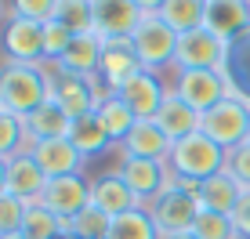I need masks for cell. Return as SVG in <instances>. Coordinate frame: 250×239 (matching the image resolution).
Instances as JSON below:
<instances>
[{"instance_id": "1", "label": "cell", "mask_w": 250, "mask_h": 239, "mask_svg": "<svg viewBox=\"0 0 250 239\" xmlns=\"http://www.w3.org/2000/svg\"><path fill=\"white\" fill-rule=\"evenodd\" d=\"M47 98H51V87H47L44 73L37 65L7 62L0 69V113H11V116L25 120L29 113H37Z\"/></svg>"}, {"instance_id": "2", "label": "cell", "mask_w": 250, "mask_h": 239, "mask_svg": "<svg viewBox=\"0 0 250 239\" xmlns=\"http://www.w3.org/2000/svg\"><path fill=\"white\" fill-rule=\"evenodd\" d=\"M225 156L229 149H221L214 138H207L203 131L188 134V138L174 141V149H170V174L178 178V181H207L210 174H218V170H225Z\"/></svg>"}, {"instance_id": "3", "label": "cell", "mask_w": 250, "mask_h": 239, "mask_svg": "<svg viewBox=\"0 0 250 239\" xmlns=\"http://www.w3.org/2000/svg\"><path fill=\"white\" fill-rule=\"evenodd\" d=\"M196 189H200V185H196ZM196 189H182V185L174 181V174H170V185H167V189H163L156 199L145 203V210L152 214V221H156V228H160L163 239H167V236H178V232H192L196 218H200V210H203Z\"/></svg>"}, {"instance_id": "4", "label": "cell", "mask_w": 250, "mask_h": 239, "mask_svg": "<svg viewBox=\"0 0 250 239\" xmlns=\"http://www.w3.org/2000/svg\"><path fill=\"white\" fill-rule=\"evenodd\" d=\"M200 131L207 138H214L221 149H236L239 141H247V131H250V98L243 95L221 98L214 109L203 113Z\"/></svg>"}, {"instance_id": "5", "label": "cell", "mask_w": 250, "mask_h": 239, "mask_svg": "<svg viewBox=\"0 0 250 239\" xmlns=\"http://www.w3.org/2000/svg\"><path fill=\"white\" fill-rule=\"evenodd\" d=\"M229 47L232 44L218 40L210 29L200 25V29H192V33H178L174 65L178 69H218V73H229Z\"/></svg>"}, {"instance_id": "6", "label": "cell", "mask_w": 250, "mask_h": 239, "mask_svg": "<svg viewBox=\"0 0 250 239\" xmlns=\"http://www.w3.org/2000/svg\"><path fill=\"white\" fill-rule=\"evenodd\" d=\"M131 44L138 51V62H142V69L156 73L163 65L174 62V51H178V33L170 29L167 22L160 19V15H145L142 22H138V29L131 33Z\"/></svg>"}, {"instance_id": "7", "label": "cell", "mask_w": 250, "mask_h": 239, "mask_svg": "<svg viewBox=\"0 0 250 239\" xmlns=\"http://www.w3.org/2000/svg\"><path fill=\"white\" fill-rule=\"evenodd\" d=\"M170 91L182 101H188L196 113H207L221 98L232 95V80H229V73H218V69H178Z\"/></svg>"}, {"instance_id": "8", "label": "cell", "mask_w": 250, "mask_h": 239, "mask_svg": "<svg viewBox=\"0 0 250 239\" xmlns=\"http://www.w3.org/2000/svg\"><path fill=\"white\" fill-rule=\"evenodd\" d=\"M47 210H55L58 218H76L91 207V181L83 174H65V178H51L44 196H40Z\"/></svg>"}, {"instance_id": "9", "label": "cell", "mask_w": 250, "mask_h": 239, "mask_svg": "<svg viewBox=\"0 0 250 239\" xmlns=\"http://www.w3.org/2000/svg\"><path fill=\"white\" fill-rule=\"evenodd\" d=\"M4 51H7V62H22V65L44 62V22L11 15L4 25Z\"/></svg>"}, {"instance_id": "10", "label": "cell", "mask_w": 250, "mask_h": 239, "mask_svg": "<svg viewBox=\"0 0 250 239\" xmlns=\"http://www.w3.org/2000/svg\"><path fill=\"white\" fill-rule=\"evenodd\" d=\"M170 91L160 83V76L156 73H149V69H138L127 83H120L116 87V98L124 101V105H131V113L138 120H152L160 113V105H163V98H167Z\"/></svg>"}, {"instance_id": "11", "label": "cell", "mask_w": 250, "mask_h": 239, "mask_svg": "<svg viewBox=\"0 0 250 239\" xmlns=\"http://www.w3.org/2000/svg\"><path fill=\"white\" fill-rule=\"evenodd\" d=\"M91 11H94V33L102 40L131 37L138 29V22L145 19L134 0H91Z\"/></svg>"}, {"instance_id": "12", "label": "cell", "mask_w": 250, "mask_h": 239, "mask_svg": "<svg viewBox=\"0 0 250 239\" xmlns=\"http://www.w3.org/2000/svg\"><path fill=\"white\" fill-rule=\"evenodd\" d=\"M203 29H210L218 40H232L250 33V0H207Z\"/></svg>"}, {"instance_id": "13", "label": "cell", "mask_w": 250, "mask_h": 239, "mask_svg": "<svg viewBox=\"0 0 250 239\" xmlns=\"http://www.w3.org/2000/svg\"><path fill=\"white\" fill-rule=\"evenodd\" d=\"M116 174L124 178L127 185H131V192H134L142 203L156 199V196L170 185V167H167V163H156V159H134V156H124V163H120Z\"/></svg>"}, {"instance_id": "14", "label": "cell", "mask_w": 250, "mask_h": 239, "mask_svg": "<svg viewBox=\"0 0 250 239\" xmlns=\"http://www.w3.org/2000/svg\"><path fill=\"white\" fill-rule=\"evenodd\" d=\"M51 101L69 116V120H80L98 109V95H94V76L83 80V76H69L62 73L55 83H51Z\"/></svg>"}, {"instance_id": "15", "label": "cell", "mask_w": 250, "mask_h": 239, "mask_svg": "<svg viewBox=\"0 0 250 239\" xmlns=\"http://www.w3.org/2000/svg\"><path fill=\"white\" fill-rule=\"evenodd\" d=\"M138 69H142V62H138V51H134V44H131V37L102 40V65H98V76H102V83H109V91H116L120 83H127Z\"/></svg>"}, {"instance_id": "16", "label": "cell", "mask_w": 250, "mask_h": 239, "mask_svg": "<svg viewBox=\"0 0 250 239\" xmlns=\"http://www.w3.org/2000/svg\"><path fill=\"white\" fill-rule=\"evenodd\" d=\"M29 156L37 159V167L51 178H65V174H80L83 156L76 152V145L69 138H51V141H33L29 145Z\"/></svg>"}, {"instance_id": "17", "label": "cell", "mask_w": 250, "mask_h": 239, "mask_svg": "<svg viewBox=\"0 0 250 239\" xmlns=\"http://www.w3.org/2000/svg\"><path fill=\"white\" fill-rule=\"evenodd\" d=\"M120 149H124V156H134V159H156V163H167L174 141L160 131L156 120H138L134 131L120 141Z\"/></svg>"}, {"instance_id": "18", "label": "cell", "mask_w": 250, "mask_h": 239, "mask_svg": "<svg viewBox=\"0 0 250 239\" xmlns=\"http://www.w3.org/2000/svg\"><path fill=\"white\" fill-rule=\"evenodd\" d=\"M91 203L109 218H120V214H131V210L145 207L120 174H105V178H98V181H91Z\"/></svg>"}, {"instance_id": "19", "label": "cell", "mask_w": 250, "mask_h": 239, "mask_svg": "<svg viewBox=\"0 0 250 239\" xmlns=\"http://www.w3.org/2000/svg\"><path fill=\"white\" fill-rule=\"evenodd\" d=\"M47 189V174L37 167V159L29 156V149L7 159V192L19 196L25 203H37Z\"/></svg>"}, {"instance_id": "20", "label": "cell", "mask_w": 250, "mask_h": 239, "mask_svg": "<svg viewBox=\"0 0 250 239\" xmlns=\"http://www.w3.org/2000/svg\"><path fill=\"white\" fill-rule=\"evenodd\" d=\"M160 123V131L167 134L170 141H182V138H188V134H196L200 131V123H203V113H196L188 101H182L170 91L167 98H163V105H160V113L152 116Z\"/></svg>"}, {"instance_id": "21", "label": "cell", "mask_w": 250, "mask_h": 239, "mask_svg": "<svg viewBox=\"0 0 250 239\" xmlns=\"http://www.w3.org/2000/svg\"><path fill=\"white\" fill-rule=\"evenodd\" d=\"M62 69L69 76H83V80H91V76H98V65H102V37L98 33H76L73 44L62 58Z\"/></svg>"}, {"instance_id": "22", "label": "cell", "mask_w": 250, "mask_h": 239, "mask_svg": "<svg viewBox=\"0 0 250 239\" xmlns=\"http://www.w3.org/2000/svg\"><path fill=\"white\" fill-rule=\"evenodd\" d=\"M247 189L236 181V178L229 174V170H218V174H210L207 181H200V189H196V196H200L203 210H214V214H229L236 210L239 196H243Z\"/></svg>"}, {"instance_id": "23", "label": "cell", "mask_w": 250, "mask_h": 239, "mask_svg": "<svg viewBox=\"0 0 250 239\" xmlns=\"http://www.w3.org/2000/svg\"><path fill=\"white\" fill-rule=\"evenodd\" d=\"M22 123H25V138H29V145L33 141H51V138H69V131H73V120H69L51 98L37 109V113L25 116Z\"/></svg>"}, {"instance_id": "24", "label": "cell", "mask_w": 250, "mask_h": 239, "mask_svg": "<svg viewBox=\"0 0 250 239\" xmlns=\"http://www.w3.org/2000/svg\"><path fill=\"white\" fill-rule=\"evenodd\" d=\"M69 141L76 145V152H80L83 159H87V156H98V152H105L109 145H113V138H109V131L102 127L98 113H87V116L73 120V131H69Z\"/></svg>"}, {"instance_id": "25", "label": "cell", "mask_w": 250, "mask_h": 239, "mask_svg": "<svg viewBox=\"0 0 250 239\" xmlns=\"http://www.w3.org/2000/svg\"><path fill=\"white\" fill-rule=\"evenodd\" d=\"M207 15V0H167L160 7V19L170 25L174 33H192L203 25Z\"/></svg>"}, {"instance_id": "26", "label": "cell", "mask_w": 250, "mask_h": 239, "mask_svg": "<svg viewBox=\"0 0 250 239\" xmlns=\"http://www.w3.org/2000/svg\"><path fill=\"white\" fill-rule=\"evenodd\" d=\"M109 239H163L156 221L145 207L131 210V214H120L113 218V225H109Z\"/></svg>"}, {"instance_id": "27", "label": "cell", "mask_w": 250, "mask_h": 239, "mask_svg": "<svg viewBox=\"0 0 250 239\" xmlns=\"http://www.w3.org/2000/svg\"><path fill=\"white\" fill-rule=\"evenodd\" d=\"M94 113H98L102 127L109 131V138H113V141H124L127 134L134 131V123H138V116L131 113V105H124V101H120L116 95H109L98 109H94Z\"/></svg>"}, {"instance_id": "28", "label": "cell", "mask_w": 250, "mask_h": 239, "mask_svg": "<svg viewBox=\"0 0 250 239\" xmlns=\"http://www.w3.org/2000/svg\"><path fill=\"white\" fill-rule=\"evenodd\" d=\"M58 236H62V218L55 210H47L40 199L29 203L22 221V239H58Z\"/></svg>"}, {"instance_id": "29", "label": "cell", "mask_w": 250, "mask_h": 239, "mask_svg": "<svg viewBox=\"0 0 250 239\" xmlns=\"http://www.w3.org/2000/svg\"><path fill=\"white\" fill-rule=\"evenodd\" d=\"M55 22H62L69 33H94V11H91V0H58Z\"/></svg>"}, {"instance_id": "30", "label": "cell", "mask_w": 250, "mask_h": 239, "mask_svg": "<svg viewBox=\"0 0 250 239\" xmlns=\"http://www.w3.org/2000/svg\"><path fill=\"white\" fill-rule=\"evenodd\" d=\"M29 149V138H25V123L11 113H0V159H11L19 152Z\"/></svg>"}, {"instance_id": "31", "label": "cell", "mask_w": 250, "mask_h": 239, "mask_svg": "<svg viewBox=\"0 0 250 239\" xmlns=\"http://www.w3.org/2000/svg\"><path fill=\"white\" fill-rule=\"evenodd\" d=\"M192 232L200 236V239H239L232 218H229V214H214V210H200Z\"/></svg>"}, {"instance_id": "32", "label": "cell", "mask_w": 250, "mask_h": 239, "mask_svg": "<svg viewBox=\"0 0 250 239\" xmlns=\"http://www.w3.org/2000/svg\"><path fill=\"white\" fill-rule=\"evenodd\" d=\"M25 210H29V203H25V199H19V196H11V192L0 196V239L22 232Z\"/></svg>"}, {"instance_id": "33", "label": "cell", "mask_w": 250, "mask_h": 239, "mask_svg": "<svg viewBox=\"0 0 250 239\" xmlns=\"http://www.w3.org/2000/svg\"><path fill=\"white\" fill-rule=\"evenodd\" d=\"M73 221H76V236H80V239H109V225H113V218L102 214L94 203L83 210V214H76Z\"/></svg>"}, {"instance_id": "34", "label": "cell", "mask_w": 250, "mask_h": 239, "mask_svg": "<svg viewBox=\"0 0 250 239\" xmlns=\"http://www.w3.org/2000/svg\"><path fill=\"white\" fill-rule=\"evenodd\" d=\"M76 33H69L62 22H44V58H51V62H58V58L69 51V44H73Z\"/></svg>"}, {"instance_id": "35", "label": "cell", "mask_w": 250, "mask_h": 239, "mask_svg": "<svg viewBox=\"0 0 250 239\" xmlns=\"http://www.w3.org/2000/svg\"><path fill=\"white\" fill-rule=\"evenodd\" d=\"M225 170L236 178L243 189H250V141H239L236 149H229L225 156Z\"/></svg>"}, {"instance_id": "36", "label": "cell", "mask_w": 250, "mask_h": 239, "mask_svg": "<svg viewBox=\"0 0 250 239\" xmlns=\"http://www.w3.org/2000/svg\"><path fill=\"white\" fill-rule=\"evenodd\" d=\"M11 4H15V15L29 22H51L58 11V0H11Z\"/></svg>"}, {"instance_id": "37", "label": "cell", "mask_w": 250, "mask_h": 239, "mask_svg": "<svg viewBox=\"0 0 250 239\" xmlns=\"http://www.w3.org/2000/svg\"><path fill=\"white\" fill-rule=\"evenodd\" d=\"M232 225H236L239 239H250V189H247L243 196H239L236 210H232Z\"/></svg>"}, {"instance_id": "38", "label": "cell", "mask_w": 250, "mask_h": 239, "mask_svg": "<svg viewBox=\"0 0 250 239\" xmlns=\"http://www.w3.org/2000/svg\"><path fill=\"white\" fill-rule=\"evenodd\" d=\"M138 7H142V15H160V7L167 4V0H134Z\"/></svg>"}, {"instance_id": "39", "label": "cell", "mask_w": 250, "mask_h": 239, "mask_svg": "<svg viewBox=\"0 0 250 239\" xmlns=\"http://www.w3.org/2000/svg\"><path fill=\"white\" fill-rule=\"evenodd\" d=\"M7 192V159H0V196Z\"/></svg>"}, {"instance_id": "40", "label": "cell", "mask_w": 250, "mask_h": 239, "mask_svg": "<svg viewBox=\"0 0 250 239\" xmlns=\"http://www.w3.org/2000/svg\"><path fill=\"white\" fill-rule=\"evenodd\" d=\"M167 239H200L196 232H178V236H167Z\"/></svg>"}, {"instance_id": "41", "label": "cell", "mask_w": 250, "mask_h": 239, "mask_svg": "<svg viewBox=\"0 0 250 239\" xmlns=\"http://www.w3.org/2000/svg\"><path fill=\"white\" fill-rule=\"evenodd\" d=\"M247 141H250V131H247Z\"/></svg>"}, {"instance_id": "42", "label": "cell", "mask_w": 250, "mask_h": 239, "mask_svg": "<svg viewBox=\"0 0 250 239\" xmlns=\"http://www.w3.org/2000/svg\"><path fill=\"white\" fill-rule=\"evenodd\" d=\"M0 11H4V4H0Z\"/></svg>"}]
</instances>
